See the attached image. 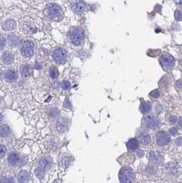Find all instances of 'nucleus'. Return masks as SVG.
I'll return each mask as SVG.
<instances>
[{"mask_svg": "<svg viewBox=\"0 0 182 183\" xmlns=\"http://www.w3.org/2000/svg\"><path fill=\"white\" fill-rule=\"evenodd\" d=\"M47 13L48 17L52 20L59 21L63 19V12L61 8L56 4H48L47 6Z\"/></svg>", "mask_w": 182, "mask_h": 183, "instance_id": "nucleus-1", "label": "nucleus"}, {"mask_svg": "<svg viewBox=\"0 0 182 183\" xmlns=\"http://www.w3.org/2000/svg\"><path fill=\"white\" fill-rule=\"evenodd\" d=\"M69 38L72 43L75 45H79L84 41V32L80 28L73 29L69 33Z\"/></svg>", "mask_w": 182, "mask_h": 183, "instance_id": "nucleus-2", "label": "nucleus"}, {"mask_svg": "<svg viewBox=\"0 0 182 183\" xmlns=\"http://www.w3.org/2000/svg\"><path fill=\"white\" fill-rule=\"evenodd\" d=\"M119 180L121 182H131L133 180V170L130 167H123L120 170Z\"/></svg>", "mask_w": 182, "mask_h": 183, "instance_id": "nucleus-3", "label": "nucleus"}, {"mask_svg": "<svg viewBox=\"0 0 182 183\" xmlns=\"http://www.w3.org/2000/svg\"><path fill=\"white\" fill-rule=\"evenodd\" d=\"M160 122L156 116L148 115L143 119L142 124L145 127L150 129H155L160 125Z\"/></svg>", "mask_w": 182, "mask_h": 183, "instance_id": "nucleus-4", "label": "nucleus"}, {"mask_svg": "<svg viewBox=\"0 0 182 183\" xmlns=\"http://www.w3.org/2000/svg\"><path fill=\"white\" fill-rule=\"evenodd\" d=\"M160 63L162 68L164 70H169L173 67L175 60L174 58L170 55L168 54H164L162 55L160 58Z\"/></svg>", "mask_w": 182, "mask_h": 183, "instance_id": "nucleus-5", "label": "nucleus"}, {"mask_svg": "<svg viewBox=\"0 0 182 183\" xmlns=\"http://www.w3.org/2000/svg\"><path fill=\"white\" fill-rule=\"evenodd\" d=\"M53 59L57 63H65L67 58V52L65 49L58 48L54 51L53 54Z\"/></svg>", "mask_w": 182, "mask_h": 183, "instance_id": "nucleus-6", "label": "nucleus"}, {"mask_svg": "<svg viewBox=\"0 0 182 183\" xmlns=\"http://www.w3.org/2000/svg\"><path fill=\"white\" fill-rule=\"evenodd\" d=\"M21 54L25 57H30L34 53V45L29 41L24 42L21 46Z\"/></svg>", "mask_w": 182, "mask_h": 183, "instance_id": "nucleus-7", "label": "nucleus"}, {"mask_svg": "<svg viewBox=\"0 0 182 183\" xmlns=\"http://www.w3.org/2000/svg\"><path fill=\"white\" fill-rule=\"evenodd\" d=\"M169 135L164 131H160L156 135V142L159 146H164L169 143Z\"/></svg>", "mask_w": 182, "mask_h": 183, "instance_id": "nucleus-8", "label": "nucleus"}, {"mask_svg": "<svg viewBox=\"0 0 182 183\" xmlns=\"http://www.w3.org/2000/svg\"><path fill=\"white\" fill-rule=\"evenodd\" d=\"M21 29H22L26 33H34L36 32V28L34 27V25L32 21H29L28 20L27 21H23L22 22L21 21V25H20Z\"/></svg>", "mask_w": 182, "mask_h": 183, "instance_id": "nucleus-9", "label": "nucleus"}, {"mask_svg": "<svg viewBox=\"0 0 182 183\" xmlns=\"http://www.w3.org/2000/svg\"><path fill=\"white\" fill-rule=\"evenodd\" d=\"M149 161L153 165H160L163 161V156L157 152H151L149 154Z\"/></svg>", "mask_w": 182, "mask_h": 183, "instance_id": "nucleus-10", "label": "nucleus"}, {"mask_svg": "<svg viewBox=\"0 0 182 183\" xmlns=\"http://www.w3.org/2000/svg\"><path fill=\"white\" fill-rule=\"evenodd\" d=\"M19 160H20L19 156L15 152L10 153L8 155V161L9 164L11 166H15V165H17L19 163Z\"/></svg>", "mask_w": 182, "mask_h": 183, "instance_id": "nucleus-11", "label": "nucleus"}, {"mask_svg": "<svg viewBox=\"0 0 182 183\" xmlns=\"http://www.w3.org/2000/svg\"><path fill=\"white\" fill-rule=\"evenodd\" d=\"M16 28V23L13 19H8L3 23V29L6 31L13 30Z\"/></svg>", "mask_w": 182, "mask_h": 183, "instance_id": "nucleus-12", "label": "nucleus"}, {"mask_svg": "<svg viewBox=\"0 0 182 183\" xmlns=\"http://www.w3.org/2000/svg\"><path fill=\"white\" fill-rule=\"evenodd\" d=\"M72 8L76 13H82L86 10V4L82 1H77L72 6Z\"/></svg>", "mask_w": 182, "mask_h": 183, "instance_id": "nucleus-13", "label": "nucleus"}, {"mask_svg": "<svg viewBox=\"0 0 182 183\" xmlns=\"http://www.w3.org/2000/svg\"><path fill=\"white\" fill-rule=\"evenodd\" d=\"M14 55L10 52H5L2 56V61L6 65H10L14 62Z\"/></svg>", "mask_w": 182, "mask_h": 183, "instance_id": "nucleus-14", "label": "nucleus"}, {"mask_svg": "<svg viewBox=\"0 0 182 183\" xmlns=\"http://www.w3.org/2000/svg\"><path fill=\"white\" fill-rule=\"evenodd\" d=\"M30 174L27 172V171H20L17 176V178H18L19 182H28L30 179Z\"/></svg>", "mask_w": 182, "mask_h": 183, "instance_id": "nucleus-15", "label": "nucleus"}, {"mask_svg": "<svg viewBox=\"0 0 182 183\" xmlns=\"http://www.w3.org/2000/svg\"><path fill=\"white\" fill-rule=\"evenodd\" d=\"M138 140L131 139L127 143V147L129 151H135L138 148Z\"/></svg>", "mask_w": 182, "mask_h": 183, "instance_id": "nucleus-16", "label": "nucleus"}, {"mask_svg": "<svg viewBox=\"0 0 182 183\" xmlns=\"http://www.w3.org/2000/svg\"><path fill=\"white\" fill-rule=\"evenodd\" d=\"M8 42L10 45L13 47L18 46L21 42V38L15 34H11L8 36Z\"/></svg>", "mask_w": 182, "mask_h": 183, "instance_id": "nucleus-17", "label": "nucleus"}, {"mask_svg": "<svg viewBox=\"0 0 182 183\" xmlns=\"http://www.w3.org/2000/svg\"><path fill=\"white\" fill-rule=\"evenodd\" d=\"M151 109V103L149 102H146V101L141 103L140 106V110L142 113H147V112L150 111Z\"/></svg>", "mask_w": 182, "mask_h": 183, "instance_id": "nucleus-18", "label": "nucleus"}, {"mask_svg": "<svg viewBox=\"0 0 182 183\" xmlns=\"http://www.w3.org/2000/svg\"><path fill=\"white\" fill-rule=\"evenodd\" d=\"M67 128V125L65 122V120L63 119H60L57 122V129L60 132H63L66 131Z\"/></svg>", "mask_w": 182, "mask_h": 183, "instance_id": "nucleus-19", "label": "nucleus"}, {"mask_svg": "<svg viewBox=\"0 0 182 183\" xmlns=\"http://www.w3.org/2000/svg\"><path fill=\"white\" fill-rule=\"evenodd\" d=\"M139 140H140L141 143L147 145L151 142V137L149 135H147V133H142L139 137Z\"/></svg>", "mask_w": 182, "mask_h": 183, "instance_id": "nucleus-20", "label": "nucleus"}, {"mask_svg": "<svg viewBox=\"0 0 182 183\" xmlns=\"http://www.w3.org/2000/svg\"><path fill=\"white\" fill-rule=\"evenodd\" d=\"M6 78L8 81H14L17 78V73L14 70H9L6 72Z\"/></svg>", "mask_w": 182, "mask_h": 183, "instance_id": "nucleus-21", "label": "nucleus"}, {"mask_svg": "<svg viewBox=\"0 0 182 183\" xmlns=\"http://www.w3.org/2000/svg\"><path fill=\"white\" fill-rule=\"evenodd\" d=\"M32 73V69H31V67L30 65H25L22 67V69H21V74H22V76L26 78H28Z\"/></svg>", "mask_w": 182, "mask_h": 183, "instance_id": "nucleus-22", "label": "nucleus"}, {"mask_svg": "<svg viewBox=\"0 0 182 183\" xmlns=\"http://www.w3.org/2000/svg\"><path fill=\"white\" fill-rule=\"evenodd\" d=\"M10 134V128L8 126L1 125L0 126V137H6Z\"/></svg>", "mask_w": 182, "mask_h": 183, "instance_id": "nucleus-23", "label": "nucleus"}, {"mask_svg": "<svg viewBox=\"0 0 182 183\" xmlns=\"http://www.w3.org/2000/svg\"><path fill=\"white\" fill-rule=\"evenodd\" d=\"M51 159H50L49 158L45 157V158H44V159H42L41 161H40V167H41L42 169H45L48 168V167H49L50 165H51Z\"/></svg>", "mask_w": 182, "mask_h": 183, "instance_id": "nucleus-24", "label": "nucleus"}, {"mask_svg": "<svg viewBox=\"0 0 182 183\" xmlns=\"http://www.w3.org/2000/svg\"><path fill=\"white\" fill-rule=\"evenodd\" d=\"M167 169L168 172L171 174H176L178 172V167L176 163H169L167 165Z\"/></svg>", "mask_w": 182, "mask_h": 183, "instance_id": "nucleus-25", "label": "nucleus"}, {"mask_svg": "<svg viewBox=\"0 0 182 183\" xmlns=\"http://www.w3.org/2000/svg\"><path fill=\"white\" fill-rule=\"evenodd\" d=\"M49 73L50 77L53 79H56V78L58 76V69H56L55 67H53V66L50 67V69L49 70Z\"/></svg>", "mask_w": 182, "mask_h": 183, "instance_id": "nucleus-26", "label": "nucleus"}, {"mask_svg": "<svg viewBox=\"0 0 182 183\" xmlns=\"http://www.w3.org/2000/svg\"><path fill=\"white\" fill-rule=\"evenodd\" d=\"M42 169H42L41 167H40V168H38L35 170V174L38 178H42V177H43L44 174H43V171H42Z\"/></svg>", "mask_w": 182, "mask_h": 183, "instance_id": "nucleus-27", "label": "nucleus"}, {"mask_svg": "<svg viewBox=\"0 0 182 183\" xmlns=\"http://www.w3.org/2000/svg\"><path fill=\"white\" fill-rule=\"evenodd\" d=\"M150 96L154 97L155 99L158 98V97H160V91H159L158 89H156V90L151 91V92L150 93Z\"/></svg>", "mask_w": 182, "mask_h": 183, "instance_id": "nucleus-28", "label": "nucleus"}, {"mask_svg": "<svg viewBox=\"0 0 182 183\" xmlns=\"http://www.w3.org/2000/svg\"><path fill=\"white\" fill-rule=\"evenodd\" d=\"M70 83H69V82L68 81H63V83H62V87H63V89H65V90H68V89H70Z\"/></svg>", "mask_w": 182, "mask_h": 183, "instance_id": "nucleus-29", "label": "nucleus"}, {"mask_svg": "<svg viewBox=\"0 0 182 183\" xmlns=\"http://www.w3.org/2000/svg\"><path fill=\"white\" fill-rule=\"evenodd\" d=\"M6 43V41L5 38L3 36H1V35H0V50L4 47Z\"/></svg>", "mask_w": 182, "mask_h": 183, "instance_id": "nucleus-30", "label": "nucleus"}, {"mask_svg": "<svg viewBox=\"0 0 182 183\" xmlns=\"http://www.w3.org/2000/svg\"><path fill=\"white\" fill-rule=\"evenodd\" d=\"M6 152V148L5 146L0 145V158L3 157Z\"/></svg>", "mask_w": 182, "mask_h": 183, "instance_id": "nucleus-31", "label": "nucleus"}, {"mask_svg": "<svg viewBox=\"0 0 182 183\" xmlns=\"http://www.w3.org/2000/svg\"><path fill=\"white\" fill-rule=\"evenodd\" d=\"M175 18L177 21L182 20V13L179 10H177L175 13Z\"/></svg>", "mask_w": 182, "mask_h": 183, "instance_id": "nucleus-32", "label": "nucleus"}, {"mask_svg": "<svg viewBox=\"0 0 182 183\" xmlns=\"http://www.w3.org/2000/svg\"><path fill=\"white\" fill-rule=\"evenodd\" d=\"M177 117L176 116H174V115H171L169 117V122H170L171 124H175L176 123V122H177Z\"/></svg>", "mask_w": 182, "mask_h": 183, "instance_id": "nucleus-33", "label": "nucleus"}, {"mask_svg": "<svg viewBox=\"0 0 182 183\" xmlns=\"http://www.w3.org/2000/svg\"><path fill=\"white\" fill-rule=\"evenodd\" d=\"M175 87L176 89L178 90H180L182 88V81L181 80H178L177 82L175 83Z\"/></svg>", "mask_w": 182, "mask_h": 183, "instance_id": "nucleus-34", "label": "nucleus"}, {"mask_svg": "<svg viewBox=\"0 0 182 183\" xmlns=\"http://www.w3.org/2000/svg\"><path fill=\"white\" fill-rule=\"evenodd\" d=\"M177 131H178V129L177 128H172L171 129L169 130V132L170 135L174 136V135H175V134L177 133Z\"/></svg>", "mask_w": 182, "mask_h": 183, "instance_id": "nucleus-35", "label": "nucleus"}, {"mask_svg": "<svg viewBox=\"0 0 182 183\" xmlns=\"http://www.w3.org/2000/svg\"><path fill=\"white\" fill-rule=\"evenodd\" d=\"M175 143L177 144V145H182V138L179 137L177 140L175 141Z\"/></svg>", "mask_w": 182, "mask_h": 183, "instance_id": "nucleus-36", "label": "nucleus"}, {"mask_svg": "<svg viewBox=\"0 0 182 183\" xmlns=\"http://www.w3.org/2000/svg\"><path fill=\"white\" fill-rule=\"evenodd\" d=\"M162 106H160V105H158V106H157V108H156V111L158 112H160L162 111Z\"/></svg>", "mask_w": 182, "mask_h": 183, "instance_id": "nucleus-37", "label": "nucleus"}, {"mask_svg": "<svg viewBox=\"0 0 182 183\" xmlns=\"http://www.w3.org/2000/svg\"><path fill=\"white\" fill-rule=\"evenodd\" d=\"M138 155L140 156V157H142L143 155H144V152H143L142 150H141V149H140V150H138Z\"/></svg>", "mask_w": 182, "mask_h": 183, "instance_id": "nucleus-38", "label": "nucleus"}, {"mask_svg": "<svg viewBox=\"0 0 182 183\" xmlns=\"http://www.w3.org/2000/svg\"><path fill=\"white\" fill-rule=\"evenodd\" d=\"M176 2H177L179 6H182V0H176Z\"/></svg>", "mask_w": 182, "mask_h": 183, "instance_id": "nucleus-39", "label": "nucleus"}, {"mask_svg": "<svg viewBox=\"0 0 182 183\" xmlns=\"http://www.w3.org/2000/svg\"><path fill=\"white\" fill-rule=\"evenodd\" d=\"M179 124L180 126H182V117H180L179 119Z\"/></svg>", "mask_w": 182, "mask_h": 183, "instance_id": "nucleus-40", "label": "nucleus"}, {"mask_svg": "<svg viewBox=\"0 0 182 183\" xmlns=\"http://www.w3.org/2000/svg\"><path fill=\"white\" fill-rule=\"evenodd\" d=\"M1 75H2V71H1V70L0 69V78H1Z\"/></svg>", "mask_w": 182, "mask_h": 183, "instance_id": "nucleus-41", "label": "nucleus"}, {"mask_svg": "<svg viewBox=\"0 0 182 183\" xmlns=\"http://www.w3.org/2000/svg\"><path fill=\"white\" fill-rule=\"evenodd\" d=\"M1 119H2V115H1V114L0 113V122H1Z\"/></svg>", "mask_w": 182, "mask_h": 183, "instance_id": "nucleus-42", "label": "nucleus"}]
</instances>
